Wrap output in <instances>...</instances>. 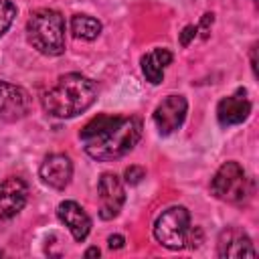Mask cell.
I'll return each mask as SVG.
<instances>
[{"instance_id":"1","label":"cell","mask_w":259,"mask_h":259,"mask_svg":"<svg viewBox=\"0 0 259 259\" xmlns=\"http://www.w3.org/2000/svg\"><path fill=\"white\" fill-rule=\"evenodd\" d=\"M142 138V119L123 115H97L83 125L79 140L89 158L109 162L125 156Z\"/></svg>"},{"instance_id":"2","label":"cell","mask_w":259,"mask_h":259,"mask_svg":"<svg viewBox=\"0 0 259 259\" xmlns=\"http://www.w3.org/2000/svg\"><path fill=\"white\" fill-rule=\"evenodd\" d=\"M97 99V85L89 77L81 73H67L59 77V81L42 93V109L61 119L75 117L87 111Z\"/></svg>"},{"instance_id":"3","label":"cell","mask_w":259,"mask_h":259,"mask_svg":"<svg viewBox=\"0 0 259 259\" xmlns=\"http://www.w3.org/2000/svg\"><path fill=\"white\" fill-rule=\"evenodd\" d=\"M28 42L47 57L65 53V16L53 8H38L26 22Z\"/></svg>"},{"instance_id":"4","label":"cell","mask_w":259,"mask_h":259,"mask_svg":"<svg viewBox=\"0 0 259 259\" xmlns=\"http://www.w3.org/2000/svg\"><path fill=\"white\" fill-rule=\"evenodd\" d=\"M188 233H190V212L186 206H170L162 210L154 223V239L170 251H178L186 247Z\"/></svg>"},{"instance_id":"5","label":"cell","mask_w":259,"mask_h":259,"mask_svg":"<svg viewBox=\"0 0 259 259\" xmlns=\"http://www.w3.org/2000/svg\"><path fill=\"white\" fill-rule=\"evenodd\" d=\"M210 192L214 198L239 204L247 196V176L239 162H225L210 180Z\"/></svg>"},{"instance_id":"6","label":"cell","mask_w":259,"mask_h":259,"mask_svg":"<svg viewBox=\"0 0 259 259\" xmlns=\"http://www.w3.org/2000/svg\"><path fill=\"white\" fill-rule=\"evenodd\" d=\"M97 194H99V217L103 221L115 219L125 202V188L123 182L117 174L113 172H105L101 174L99 182H97Z\"/></svg>"},{"instance_id":"7","label":"cell","mask_w":259,"mask_h":259,"mask_svg":"<svg viewBox=\"0 0 259 259\" xmlns=\"http://www.w3.org/2000/svg\"><path fill=\"white\" fill-rule=\"evenodd\" d=\"M32 99L24 87L12 85L8 81H0V119L18 121L28 115Z\"/></svg>"},{"instance_id":"8","label":"cell","mask_w":259,"mask_h":259,"mask_svg":"<svg viewBox=\"0 0 259 259\" xmlns=\"http://www.w3.org/2000/svg\"><path fill=\"white\" fill-rule=\"evenodd\" d=\"M186 111H188V101L184 95H168L154 109V123L158 132L162 136H170L172 132H176L184 123Z\"/></svg>"},{"instance_id":"9","label":"cell","mask_w":259,"mask_h":259,"mask_svg":"<svg viewBox=\"0 0 259 259\" xmlns=\"http://www.w3.org/2000/svg\"><path fill=\"white\" fill-rule=\"evenodd\" d=\"M28 200V184L18 176H8L0 182V219L16 217Z\"/></svg>"},{"instance_id":"10","label":"cell","mask_w":259,"mask_h":259,"mask_svg":"<svg viewBox=\"0 0 259 259\" xmlns=\"http://www.w3.org/2000/svg\"><path fill=\"white\" fill-rule=\"evenodd\" d=\"M38 176L51 188L63 190L73 178V162L67 154H49L38 168Z\"/></svg>"},{"instance_id":"11","label":"cell","mask_w":259,"mask_h":259,"mask_svg":"<svg viewBox=\"0 0 259 259\" xmlns=\"http://www.w3.org/2000/svg\"><path fill=\"white\" fill-rule=\"evenodd\" d=\"M57 217L59 221L69 229V233L73 235L75 241H85L89 231H91V219L85 212V208L75 202V200H63L57 206Z\"/></svg>"},{"instance_id":"12","label":"cell","mask_w":259,"mask_h":259,"mask_svg":"<svg viewBox=\"0 0 259 259\" xmlns=\"http://www.w3.org/2000/svg\"><path fill=\"white\" fill-rule=\"evenodd\" d=\"M257 251L249 239V235L237 227H229L219 235V257L239 259V257H255Z\"/></svg>"},{"instance_id":"13","label":"cell","mask_w":259,"mask_h":259,"mask_svg":"<svg viewBox=\"0 0 259 259\" xmlns=\"http://www.w3.org/2000/svg\"><path fill=\"white\" fill-rule=\"evenodd\" d=\"M251 113V101L245 97V91L239 89L237 93L223 97L217 105V119L223 127L243 123Z\"/></svg>"},{"instance_id":"14","label":"cell","mask_w":259,"mask_h":259,"mask_svg":"<svg viewBox=\"0 0 259 259\" xmlns=\"http://www.w3.org/2000/svg\"><path fill=\"white\" fill-rule=\"evenodd\" d=\"M172 59H174V57H172V53H170L168 49H154V51L146 53V55L142 57V61H140L142 73H144L146 81L152 83V85L162 83V79H164V69L172 63Z\"/></svg>"},{"instance_id":"15","label":"cell","mask_w":259,"mask_h":259,"mask_svg":"<svg viewBox=\"0 0 259 259\" xmlns=\"http://www.w3.org/2000/svg\"><path fill=\"white\" fill-rule=\"evenodd\" d=\"M101 22L89 14H73L71 18V32L75 38L83 40H95L101 34Z\"/></svg>"},{"instance_id":"16","label":"cell","mask_w":259,"mask_h":259,"mask_svg":"<svg viewBox=\"0 0 259 259\" xmlns=\"http://www.w3.org/2000/svg\"><path fill=\"white\" fill-rule=\"evenodd\" d=\"M16 16V6L12 0H0V36L6 34L10 24L14 22Z\"/></svg>"},{"instance_id":"17","label":"cell","mask_w":259,"mask_h":259,"mask_svg":"<svg viewBox=\"0 0 259 259\" xmlns=\"http://www.w3.org/2000/svg\"><path fill=\"white\" fill-rule=\"evenodd\" d=\"M125 182L127 184H138L142 178H146V170L142 168V166H130V168H125Z\"/></svg>"},{"instance_id":"18","label":"cell","mask_w":259,"mask_h":259,"mask_svg":"<svg viewBox=\"0 0 259 259\" xmlns=\"http://www.w3.org/2000/svg\"><path fill=\"white\" fill-rule=\"evenodd\" d=\"M196 32H198V28L194 26V24H186L184 28H182V32H180V36H178V40H180V45L182 47H188L194 38H196Z\"/></svg>"},{"instance_id":"19","label":"cell","mask_w":259,"mask_h":259,"mask_svg":"<svg viewBox=\"0 0 259 259\" xmlns=\"http://www.w3.org/2000/svg\"><path fill=\"white\" fill-rule=\"evenodd\" d=\"M212 22H214V14H212V12H206V14L202 16L200 24H196V28H198V30H202V36H204V38L208 36V32H210V26H212Z\"/></svg>"},{"instance_id":"20","label":"cell","mask_w":259,"mask_h":259,"mask_svg":"<svg viewBox=\"0 0 259 259\" xmlns=\"http://www.w3.org/2000/svg\"><path fill=\"white\" fill-rule=\"evenodd\" d=\"M123 243H125V239H123L121 235H111V237L107 239L109 249H121V247H123Z\"/></svg>"},{"instance_id":"21","label":"cell","mask_w":259,"mask_h":259,"mask_svg":"<svg viewBox=\"0 0 259 259\" xmlns=\"http://www.w3.org/2000/svg\"><path fill=\"white\" fill-rule=\"evenodd\" d=\"M99 255H101V251L97 247H91V249L85 251V257H99Z\"/></svg>"},{"instance_id":"22","label":"cell","mask_w":259,"mask_h":259,"mask_svg":"<svg viewBox=\"0 0 259 259\" xmlns=\"http://www.w3.org/2000/svg\"><path fill=\"white\" fill-rule=\"evenodd\" d=\"M0 255H2V251H0Z\"/></svg>"}]
</instances>
